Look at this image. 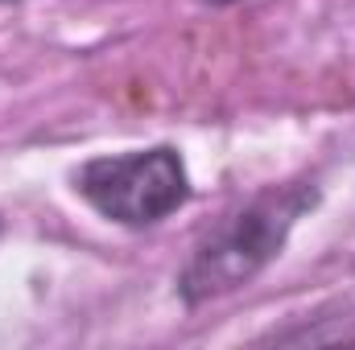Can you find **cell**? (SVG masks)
Wrapping results in <instances>:
<instances>
[{
  "label": "cell",
  "instance_id": "1",
  "mask_svg": "<svg viewBox=\"0 0 355 350\" xmlns=\"http://www.w3.org/2000/svg\"><path fill=\"white\" fill-rule=\"evenodd\" d=\"M318 202L310 185H281L257 194L248 206L232 210L223 223L211 227V235L194 248L178 276V293L186 305H202L211 297L244 288L257 272H265L268 260L285 248L293 223Z\"/></svg>",
  "mask_w": 355,
  "mask_h": 350
},
{
  "label": "cell",
  "instance_id": "2",
  "mask_svg": "<svg viewBox=\"0 0 355 350\" xmlns=\"http://www.w3.org/2000/svg\"><path fill=\"white\" fill-rule=\"evenodd\" d=\"M75 190L120 227H153L190 198V177L178 149L157 145L141 153L87 161L75 177Z\"/></svg>",
  "mask_w": 355,
  "mask_h": 350
},
{
  "label": "cell",
  "instance_id": "3",
  "mask_svg": "<svg viewBox=\"0 0 355 350\" xmlns=\"http://www.w3.org/2000/svg\"><path fill=\"white\" fill-rule=\"evenodd\" d=\"M215 4H232V0H215Z\"/></svg>",
  "mask_w": 355,
  "mask_h": 350
}]
</instances>
